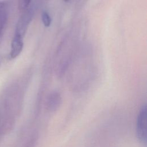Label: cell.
<instances>
[{
  "label": "cell",
  "instance_id": "obj_1",
  "mask_svg": "<svg viewBox=\"0 0 147 147\" xmlns=\"http://www.w3.org/2000/svg\"><path fill=\"white\" fill-rule=\"evenodd\" d=\"M146 106L144 105L140 110L136 123V135L138 140L144 144L146 142Z\"/></svg>",
  "mask_w": 147,
  "mask_h": 147
},
{
  "label": "cell",
  "instance_id": "obj_2",
  "mask_svg": "<svg viewBox=\"0 0 147 147\" xmlns=\"http://www.w3.org/2000/svg\"><path fill=\"white\" fill-rule=\"evenodd\" d=\"M23 12L24 13L18 20L17 24L14 34L20 36L24 38L28 26L32 20V12L28 9Z\"/></svg>",
  "mask_w": 147,
  "mask_h": 147
},
{
  "label": "cell",
  "instance_id": "obj_3",
  "mask_svg": "<svg viewBox=\"0 0 147 147\" xmlns=\"http://www.w3.org/2000/svg\"><path fill=\"white\" fill-rule=\"evenodd\" d=\"M24 38L20 36L14 34L11 43V49L9 57L13 59L18 57L21 53L24 47Z\"/></svg>",
  "mask_w": 147,
  "mask_h": 147
},
{
  "label": "cell",
  "instance_id": "obj_4",
  "mask_svg": "<svg viewBox=\"0 0 147 147\" xmlns=\"http://www.w3.org/2000/svg\"><path fill=\"white\" fill-rule=\"evenodd\" d=\"M7 18V9L5 2H0V36L6 25Z\"/></svg>",
  "mask_w": 147,
  "mask_h": 147
},
{
  "label": "cell",
  "instance_id": "obj_5",
  "mask_svg": "<svg viewBox=\"0 0 147 147\" xmlns=\"http://www.w3.org/2000/svg\"><path fill=\"white\" fill-rule=\"evenodd\" d=\"M60 101V95L57 93L52 94L48 100V107L50 109H56L57 106H59Z\"/></svg>",
  "mask_w": 147,
  "mask_h": 147
},
{
  "label": "cell",
  "instance_id": "obj_6",
  "mask_svg": "<svg viewBox=\"0 0 147 147\" xmlns=\"http://www.w3.org/2000/svg\"><path fill=\"white\" fill-rule=\"evenodd\" d=\"M41 20L44 25L46 27H49L51 24V18L47 11H43L41 14Z\"/></svg>",
  "mask_w": 147,
  "mask_h": 147
},
{
  "label": "cell",
  "instance_id": "obj_7",
  "mask_svg": "<svg viewBox=\"0 0 147 147\" xmlns=\"http://www.w3.org/2000/svg\"><path fill=\"white\" fill-rule=\"evenodd\" d=\"M32 0H19L18 1V8L20 11H24L27 9L31 2Z\"/></svg>",
  "mask_w": 147,
  "mask_h": 147
},
{
  "label": "cell",
  "instance_id": "obj_8",
  "mask_svg": "<svg viewBox=\"0 0 147 147\" xmlns=\"http://www.w3.org/2000/svg\"><path fill=\"white\" fill-rule=\"evenodd\" d=\"M2 61H3V57L1 56H0V66L2 63Z\"/></svg>",
  "mask_w": 147,
  "mask_h": 147
},
{
  "label": "cell",
  "instance_id": "obj_9",
  "mask_svg": "<svg viewBox=\"0 0 147 147\" xmlns=\"http://www.w3.org/2000/svg\"><path fill=\"white\" fill-rule=\"evenodd\" d=\"M71 0H63V1H64V2H69V1H71Z\"/></svg>",
  "mask_w": 147,
  "mask_h": 147
}]
</instances>
